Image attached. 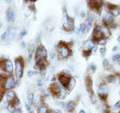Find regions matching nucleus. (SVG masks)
<instances>
[{"label":"nucleus","instance_id":"1","mask_svg":"<svg viewBox=\"0 0 120 113\" xmlns=\"http://www.w3.org/2000/svg\"><path fill=\"white\" fill-rule=\"evenodd\" d=\"M57 52H58V56L61 59H65L68 56L71 55V50L69 46L64 42H60L57 46Z\"/></svg>","mask_w":120,"mask_h":113},{"label":"nucleus","instance_id":"2","mask_svg":"<svg viewBox=\"0 0 120 113\" xmlns=\"http://www.w3.org/2000/svg\"><path fill=\"white\" fill-rule=\"evenodd\" d=\"M23 68H24L23 59L21 57H18L15 60V63H14V72L17 79H20L22 77V75H23Z\"/></svg>","mask_w":120,"mask_h":113},{"label":"nucleus","instance_id":"3","mask_svg":"<svg viewBox=\"0 0 120 113\" xmlns=\"http://www.w3.org/2000/svg\"><path fill=\"white\" fill-rule=\"evenodd\" d=\"M63 28L66 31H72L74 29V21L71 17L67 15L66 11H63Z\"/></svg>","mask_w":120,"mask_h":113},{"label":"nucleus","instance_id":"4","mask_svg":"<svg viewBox=\"0 0 120 113\" xmlns=\"http://www.w3.org/2000/svg\"><path fill=\"white\" fill-rule=\"evenodd\" d=\"M46 57H47L46 48L42 46V45H39L35 50V62L39 61V60H42V59H46Z\"/></svg>","mask_w":120,"mask_h":113},{"label":"nucleus","instance_id":"5","mask_svg":"<svg viewBox=\"0 0 120 113\" xmlns=\"http://www.w3.org/2000/svg\"><path fill=\"white\" fill-rule=\"evenodd\" d=\"M16 85V80H15V78L12 77V76H8L5 78L4 80V83H3V89L5 90H9L12 89L14 86Z\"/></svg>","mask_w":120,"mask_h":113},{"label":"nucleus","instance_id":"6","mask_svg":"<svg viewBox=\"0 0 120 113\" xmlns=\"http://www.w3.org/2000/svg\"><path fill=\"white\" fill-rule=\"evenodd\" d=\"M94 46H95V45H94L93 40L86 41V42L84 43V46H83V55H85L86 57L89 56L90 54H91V50H92V48Z\"/></svg>","mask_w":120,"mask_h":113},{"label":"nucleus","instance_id":"7","mask_svg":"<svg viewBox=\"0 0 120 113\" xmlns=\"http://www.w3.org/2000/svg\"><path fill=\"white\" fill-rule=\"evenodd\" d=\"M2 70L5 71L6 73L11 74V73L13 72V70H14V64H13V62L11 61V60H8V59L4 60V61H3Z\"/></svg>","mask_w":120,"mask_h":113},{"label":"nucleus","instance_id":"8","mask_svg":"<svg viewBox=\"0 0 120 113\" xmlns=\"http://www.w3.org/2000/svg\"><path fill=\"white\" fill-rule=\"evenodd\" d=\"M49 91L50 93L53 95L54 97H60V91H61V84H57V83H53L50 85L49 87Z\"/></svg>","mask_w":120,"mask_h":113},{"label":"nucleus","instance_id":"9","mask_svg":"<svg viewBox=\"0 0 120 113\" xmlns=\"http://www.w3.org/2000/svg\"><path fill=\"white\" fill-rule=\"evenodd\" d=\"M98 94H99V97L102 100H106L107 95H108V87H107L106 84H101V85H99Z\"/></svg>","mask_w":120,"mask_h":113},{"label":"nucleus","instance_id":"10","mask_svg":"<svg viewBox=\"0 0 120 113\" xmlns=\"http://www.w3.org/2000/svg\"><path fill=\"white\" fill-rule=\"evenodd\" d=\"M102 38H104V37L100 31V26H96V28L94 29V32H93V36H92L93 42H98V41Z\"/></svg>","mask_w":120,"mask_h":113},{"label":"nucleus","instance_id":"11","mask_svg":"<svg viewBox=\"0 0 120 113\" xmlns=\"http://www.w3.org/2000/svg\"><path fill=\"white\" fill-rule=\"evenodd\" d=\"M5 99H6V101L9 104L10 103H14L15 101L17 100L16 94H15V92L12 91V90H10V91H7L6 94H5Z\"/></svg>","mask_w":120,"mask_h":113},{"label":"nucleus","instance_id":"12","mask_svg":"<svg viewBox=\"0 0 120 113\" xmlns=\"http://www.w3.org/2000/svg\"><path fill=\"white\" fill-rule=\"evenodd\" d=\"M107 7H108V10H109V12L112 16L117 17L120 14V7L116 6V5H112V4H108Z\"/></svg>","mask_w":120,"mask_h":113},{"label":"nucleus","instance_id":"13","mask_svg":"<svg viewBox=\"0 0 120 113\" xmlns=\"http://www.w3.org/2000/svg\"><path fill=\"white\" fill-rule=\"evenodd\" d=\"M70 78L71 77H68V76H66V75H64L63 73H61V74H59L58 75V80H59V82H60V84H61L63 87H67V85H68V82H69V80H70Z\"/></svg>","mask_w":120,"mask_h":113},{"label":"nucleus","instance_id":"14","mask_svg":"<svg viewBox=\"0 0 120 113\" xmlns=\"http://www.w3.org/2000/svg\"><path fill=\"white\" fill-rule=\"evenodd\" d=\"M113 16L110 14V13H104L103 15V22H104V25H106V26H111L112 24L114 23L113 22V18H112Z\"/></svg>","mask_w":120,"mask_h":113},{"label":"nucleus","instance_id":"15","mask_svg":"<svg viewBox=\"0 0 120 113\" xmlns=\"http://www.w3.org/2000/svg\"><path fill=\"white\" fill-rule=\"evenodd\" d=\"M102 4H103V1H89V3H88L90 8L92 10H95V11H99Z\"/></svg>","mask_w":120,"mask_h":113},{"label":"nucleus","instance_id":"16","mask_svg":"<svg viewBox=\"0 0 120 113\" xmlns=\"http://www.w3.org/2000/svg\"><path fill=\"white\" fill-rule=\"evenodd\" d=\"M47 66V61L46 59H42V60H39V61L35 62V68L37 70H44L45 68H46Z\"/></svg>","mask_w":120,"mask_h":113},{"label":"nucleus","instance_id":"17","mask_svg":"<svg viewBox=\"0 0 120 113\" xmlns=\"http://www.w3.org/2000/svg\"><path fill=\"white\" fill-rule=\"evenodd\" d=\"M6 20L8 22H13L15 20V11L12 8H9L6 11Z\"/></svg>","mask_w":120,"mask_h":113},{"label":"nucleus","instance_id":"18","mask_svg":"<svg viewBox=\"0 0 120 113\" xmlns=\"http://www.w3.org/2000/svg\"><path fill=\"white\" fill-rule=\"evenodd\" d=\"M100 31H101V33H102V35H103L104 38H106V37H109L110 36L109 28H108V26H106V25L100 26Z\"/></svg>","mask_w":120,"mask_h":113},{"label":"nucleus","instance_id":"19","mask_svg":"<svg viewBox=\"0 0 120 113\" xmlns=\"http://www.w3.org/2000/svg\"><path fill=\"white\" fill-rule=\"evenodd\" d=\"M86 88H87V90H88V92L90 93V94H92L93 92H92V79L90 78L89 76H87L86 77Z\"/></svg>","mask_w":120,"mask_h":113},{"label":"nucleus","instance_id":"20","mask_svg":"<svg viewBox=\"0 0 120 113\" xmlns=\"http://www.w3.org/2000/svg\"><path fill=\"white\" fill-rule=\"evenodd\" d=\"M75 107H76V104H75L74 101H69V102L66 104V110L68 112H73Z\"/></svg>","mask_w":120,"mask_h":113},{"label":"nucleus","instance_id":"21","mask_svg":"<svg viewBox=\"0 0 120 113\" xmlns=\"http://www.w3.org/2000/svg\"><path fill=\"white\" fill-rule=\"evenodd\" d=\"M75 84H76V80H75L73 77H71L70 80H69V82H68V85H67L66 89H67V90H72V89L74 88Z\"/></svg>","mask_w":120,"mask_h":113},{"label":"nucleus","instance_id":"22","mask_svg":"<svg viewBox=\"0 0 120 113\" xmlns=\"http://www.w3.org/2000/svg\"><path fill=\"white\" fill-rule=\"evenodd\" d=\"M86 31H87V27H86V24L85 23H82L79 26V28L77 29V32L79 33V34H83V33H85Z\"/></svg>","mask_w":120,"mask_h":113},{"label":"nucleus","instance_id":"23","mask_svg":"<svg viewBox=\"0 0 120 113\" xmlns=\"http://www.w3.org/2000/svg\"><path fill=\"white\" fill-rule=\"evenodd\" d=\"M112 111L114 113H119L120 112V101L116 102L113 106H112Z\"/></svg>","mask_w":120,"mask_h":113},{"label":"nucleus","instance_id":"24","mask_svg":"<svg viewBox=\"0 0 120 113\" xmlns=\"http://www.w3.org/2000/svg\"><path fill=\"white\" fill-rule=\"evenodd\" d=\"M7 109H8V111L10 112V113H14L15 111H16V106H15L14 104H8L7 105Z\"/></svg>","mask_w":120,"mask_h":113},{"label":"nucleus","instance_id":"25","mask_svg":"<svg viewBox=\"0 0 120 113\" xmlns=\"http://www.w3.org/2000/svg\"><path fill=\"white\" fill-rule=\"evenodd\" d=\"M48 112V108L45 105H42V106L38 107V113H47Z\"/></svg>","mask_w":120,"mask_h":113},{"label":"nucleus","instance_id":"26","mask_svg":"<svg viewBox=\"0 0 120 113\" xmlns=\"http://www.w3.org/2000/svg\"><path fill=\"white\" fill-rule=\"evenodd\" d=\"M33 51H34V45H30L29 48H28V59L29 60L31 59V56H32Z\"/></svg>","mask_w":120,"mask_h":113},{"label":"nucleus","instance_id":"27","mask_svg":"<svg viewBox=\"0 0 120 113\" xmlns=\"http://www.w3.org/2000/svg\"><path fill=\"white\" fill-rule=\"evenodd\" d=\"M103 68H104L105 70L110 69V64H109V61H108L107 59H104V60H103Z\"/></svg>","mask_w":120,"mask_h":113},{"label":"nucleus","instance_id":"28","mask_svg":"<svg viewBox=\"0 0 120 113\" xmlns=\"http://www.w3.org/2000/svg\"><path fill=\"white\" fill-rule=\"evenodd\" d=\"M27 101L29 103H33L34 102V95L32 93H29L27 95Z\"/></svg>","mask_w":120,"mask_h":113},{"label":"nucleus","instance_id":"29","mask_svg":"<svg viewBox=\"0 0 120 113\" xmlns=\"http://www.w3.org/2000/svg\"><path fill=\"white\" fill-rule=\"evenodd\" d=\"M112 60H113L114 62H117V63H119L120 64V54H115V55H113L112 56Z\"/></svg>","mask_w":120,"mask_h":113},{"label":"nucleus","instance_id":"30","mask_svg":"<svg viewBox=\"0 0 120 113\" xmlns=\"http://www.w3.org/2000/svg\"><path fill=\"white\" fill-rule=\"evenodd\" d=\"M115 79H116V77L114 76V75H108V76L106 77V81L107 82H114Z\"/></svg>","mask_w":120,"mask_h":113},{"label":"nucleus","instance_id":"31","mask_svg":"<svg viewBox=\"0 0 120 113\" xmlns=\"http://www.w3.org/2000/svg\"><path fill=\"white\" fill-rule=\"evenodd\" d=\"M25 108H26V110L28 111V113H34V110L32 109V107H31V105H30V104H28V103L26 104Z\"/></svg>","mask_w":120,"mask_h":113},{"label":"nucleus","instance_id":"32","mask_svg":"<svg viewBox=\"0 0 120 113\" xmlns=\"http://www.w3.org/2000/svg\"><path fill=\"white\" fill-rule=\"evenodd\" d=\"M98 44H100V45H102V47L104 46L105 44H106V38H102V39H100L98 42H97Z\"/></svg>","mask_w":120,"mask_h":113},{"label":"nucleus","instance_id":"33","mask_svg":"<svg viewBox=\"0 0 120 113\" xmlns=\"http://www.w3.org/2000/svg\"><path fill=\"white\" fill-rule=\"evenodd\" d=\"M105 50H106V49H105L104 47H100V48H99V52H100V54L102 55V56L105 55Z\"/></svg>","mask_w":120,"mask_h":113},{"label":"nucleus","instance_id":"34","mask_svg":"<svg viewBox=\"0 0 120 113\" xmlns=\"http://www.w3.org/2000/svg\"><path fill=\"white\" fill-rule=\"evenodd\" d=\"M26 33H27V31H26V29H22L21 32H20V37H23L26 35Z\"/></svg>","mask_w":120,"mask_h":113},{"label":"nucleus","instance_id":"35","mask_svg":"<svg viewBox=\"0 0 120 113\" xmlns=\"http://www.w3.org/2000/svg\"><path fill=\"white\" fill-rule=\"evenodd\" d=\"M49 113H62V112H61V110H59V109H55V110L53 109V110H50Z\"/></svg>","mask_w":120,"mask_h":113},{"label":"nucleus","instance_id":"36","mask_svg":"<svg viewBox=\"0 0 120 113\" xmlns=\"http://www.w3.org/2000/svg\"><path fill=\"white\" fill-rule=\"evenodd\" d=\"M27 75H28V77H32L33 75H34V71H32V70H29L28 72H27Z\"/></svg>","mask_w":120,"mask_h":113},{"label":"nucleus","instance_id":"37","mask_svg":"<svg viewBox=\"0 0 120 113\" xmlns=\"http://www.w3.org/2000/svg\"><path fill=\"white\" fill-rule=\"evenodd\" d=\"M90 69H91L92 71H95V70H96V66H95V64H91V65H90Z\"/></svg>","mask_w":120,"mask_h":113},{"label":"nucleus","instance_id":"38","mask_svg":"<svg viewBox=\"0 0 120 113\" xmlns=\"http://www.w3.org/2000/svg\"><path fill=\"white\" fill-rule=\"evenodd\" d=\"M2 89H3V87H1V84H0V101H1V99H2Z\"/></svg>","mask_w":120,"mask_h":113},{"label":"nucleus","instance_id":"39","mask_svg":"<svg viewBox=\"0 0 120 113\" xmlns=\"http://www.w3.org/2000/svg\"><path fill=\"white\" fill-rule=\"evenodd\" d=\"M96 50H97V47L94 46V47L92 48V50H91V53H92V54H95V53H96Z\"/></svg>","mask_w":120,"mask_h":113},{"label":"nucleus","instance_id":"40","mask_svg":"<svg viewBox=\"0 0 120 113\" xmlns=\"http://www.w3.org/2000/svg\"><path fill=\"white\" fill-rule=\"evenodd\" d=\"M37 84H38V86H42V84H43V81H42V79H39V80L37 81Z\"/></svg>","mask_w":120,"mask_h":113},{"label":"nucleus","instance_id":"41","mask_svg":"<svg viewBox=\"0 0 120 113\" xmlns=\"http://www.w3.org/2000/svg\"><path fill=\"white\" fill-rule=\"evenodd\" d=\"M56 104H58V105H64V104H63L62 101H59V100L56 101Z\"/></svg>","mask_w":120,"mask_h":113},{"label":"nucleus","instance_id":"42","mask_svg":"<svg viewBox=\"0 0 120 113\" xmlns=\"http://www.w3.org/2000/svg\"><path fill=\"white\" fill-rule=\"evenodd\" d=\"M92 102H93V103H96V98H95L94 96L92 97Z\"/></svg>","mask_w":120,"mask_h":113},{"label":"nucleus","instance_id":"43","mask_svg":"<svg viewBox=\"0 0 120 113\" xmlns=\"http://www.w3.org/2000/svg\"><path fill=\"white\" fill-rule=\"evenodd\" d=\"M116 50H118V47L117 46H114L113 47V51H116Z\"/></svg>","mask_w":120,"mask_h":113},{"label":"nucleus","instance_id":"44","mask_svg":"<svg viewBox=\"0 0 120 113\" xmlns=\"http://www.w3.org/2000/svg\"><path fill=\"white\" fill-rule=\"evenodd\" d=\"M21 47H25V43L23 42V41L21 42Z\"/></svg>","mask_w":120,"mask_h":113},{"label":"nucleus","instance_id":"45","mask_svg":"<svg viewBox=\"0 0 120 113\" xmlns=\"http://www.w3.org/2000/svg\"><path fill=\"white\" fill-rule=\"evenodd\" d=\"M85 15H86V14H85L84 12H82V13H81V16H82V17H85Z\"/></svg>","mask_w":120,"mask_h":113},{"label":"nucleus","instance_id":"46","mask_svg":"<svg viewBox=\"0 0 120 113\" xmlns=\"http://www.w3.org/2000/svg\"><path fill=\"white\" fill-rule=\"evenodd\" d=\"M55 79H56L55 77H52V78H51V81H55Z\"/></svg>","mask_w":120,"mask_h":113},{"label":"nucleus","instance_id":"47","mask_svg":"<svg viewBox=\"0 0 120 113\" xmlns=\"http://www.w3.org/2000/svg\"><path fill=\"white\" fill-rule=\"evenodd\" d=\"M79 113H85V111H84V110H80Z\"/></svg>","mask_w":120,"mask_h":113},{"label":"nucleus","instance_id":"48","mask_svg":"<svg viewBox=\"0 0 120 113\" xmlns=\"http://www.w3.org/2000/svg\"><path fill=\"white\" fill-rule=\"evenodd\" d=\"M117 40H118V42L120 43V36H119V37H118V38H117Z\"/></svg>","mask_w":120,"mask_h":113},{"label":"nucleus","instance_id":"49","mask_svg":"<svg viewBox=\"0 0 120 113\" xmlns=\"http://www.w3.org/2000/svg\"><path fill=\"white\" fill-rule=\"evenodd\" d=\"M104 113H110V112L108 111V110H105V112H104Z\"/></svg>","mask_w":120,"mask_h":113}]
</instances>
